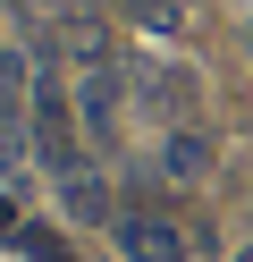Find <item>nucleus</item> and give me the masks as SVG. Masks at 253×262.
<instances>
[{"mask_svg": "<svg viewBox=\"0 0 253 262\" xmlns=\"http://www.w3.org/2000/svg\"><path fill=\"white\" fill-rule=\"evenodd\" d=\"M34 152H42V169H59V178L84 169L76 119H67V93H59V85H34Z\"/></svg>", "mask_w": 253, "mask_h": 262, "instance_id": "1", "label": "nucleus"}, {"mask_svg": "<svg viewBox=\"0 0 253 262\" xmlns=\"http://www.w3.org/2000/svg\"><path fill=\"white\" fill-rule=\"evenodd\" d=\"M118 254H127V262H177L186 245H177V228H169L160 211L127 203V211H118Z\"/></svg>", "mask_w": 253, "mask_h": 262, "instance_id": "2", "label": "nucleus"}, {"mask_svg": "<svg viewBox=\"0 0 253 262\" xmlns=\"http://www.w3.org/2000/svg\"><path fill=\"white\" fill-rule=\"evenodd\" d=\"M160 169L177 178V186H194V178L211 169V136H194V127H177V136L160 144Z\"/></svg>", "mask_w": 253, "mask_h": 262, "instance_id": "3", "label": "nucleus"}, {"mask_svg": "<svg viewBox=\"0 0 253 262\" xmlns=\"http://www.w3.org/2000/svg\"><path fill=\"white\" fill-rule=\"evenodd\" d=\"M76 110H84V127H93V136H110V127H118V93H110V76H84V85H76Z\"/></svg>", "mask_w": 253, "mask_h": 262, "instance_id": "4", "label": "nucleus"}, {"mask_svg": "<svg viewBox=\"0 0 253 262\" xmlns=\"http://www.w3.org/2000/svg\"><path fill=\"white\" fill-rule=\"evenodd\" d=\"M67 220H110V194H101V178H67Z\"/></svg>", "mask_w": 253, "mask_h": 262, "instance_id": "5", "label": "nucleus"}, {"mask_svg": "<svg viewBox=\"0 0 253 262\" xmlns=\"http://www.w3.org/2000/svg\"><path fill=\"white\" fill-rule=\"evenodd\" d=\"M17 152H26V110H17V93L0 85V169H9Z\"/></svg>", "mask_w": 253, "mask_h": 262, "instance_id": "6", "label": "nucleus"}, {"mask_svg": "<svg viewBox=\"0 0 253 262\" xmlns=\"http://www.w3.org/2000/svg\"><path fill=\"white\" fill-rule=\"evenodd\" d=\"M9 237H17V245H26V254H42V262H67V245H59V237H51V228H34V220H17V228H9Z\"/></svg>", "mask_w": 253, "mask_h": 262, "instance_id": "7", "label": "nucleus"}, {"mask_svg": "<svg viewBox=\"0 0 253 262\" xmlns=\"http://www.w3.org/2000/svg\"><path fill=\"white\" fill-rule=\"evenodd\" d=\"M236 262H253V245H245V254H236Z\"/></svg>", "mask_w": 253, "mask_h": 262, "instance_id": "8", "label": "nucleus"}]
</instances>
